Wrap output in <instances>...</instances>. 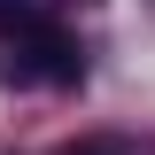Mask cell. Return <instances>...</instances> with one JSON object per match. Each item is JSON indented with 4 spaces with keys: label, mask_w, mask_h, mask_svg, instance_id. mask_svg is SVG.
<instances>
[{
    "label": "cell",
    "mask_w": 155,
    "mask_h": 155,
    "mask_svg": "<svg viewBox=\"0 0 155 155\" xmlns=\"http://www.w3.org/2000/svg\"><path fill=\"white\" fill-rule=\"evenodd\" d=\"M0 39H8V62H0L8 85H78L85 78L78 39L54 16H39L31 0H0Z\"/></svg>",
    "instance_id": "obj_1"
},
{
    "label": "cell",
    "mask_w": 155,
    "mask_h": 155,
    "mask_svg": "<svg viewBox=\"0 0 155 155\" xmlns=\"http://www.w3.org/2000/svg\"><path fill=\"white\" fill-rule=\"evenodd\" d=\"M62 155H124L116 140H78V147H62Z\"/></svg>",
    "instance_id": "obj_2"
}]
</instances>
